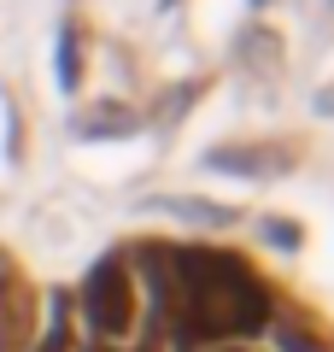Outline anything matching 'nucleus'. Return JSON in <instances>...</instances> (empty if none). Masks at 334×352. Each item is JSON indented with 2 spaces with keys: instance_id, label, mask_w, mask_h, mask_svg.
<instances>
[{
  "instance_id": "nucleus-2",
  "label": "nucleus",
  "mask_w": 334,
  "mask_h": 352,
  "mask_svg": "<svg viewBox=\"0 0 334 352\" xmlns=\"http://www.w3.org/2000/svg\"><path fill=\"white\" fill-rule=\"evenodd\" d=\"M82 311H88V323H94V335L124 340L129 329H135V317H141L135 270H129L124 258H106L94 276H88V288H82Z\"/></svg>"
},
{
  "instance_id": "nucleus-5",
  "label": "nucleus",
  "mask_w": 334,
  "mask_h": 352,
  "mask_svg": "<svg viewBox=\"0 0 334 352\" xmlns=\"http://www.w3.org/2000/svg\"><path fill=\"white\" fill-rule=\"evenodd\" d=\"M188 352H235V346H188Z\"/></svg>"
},
{
  "instance_id": "nucleus-1",
  "label": "nucleus",
  "mask_w": 334,
  "mask_h": 352,
  "mask_svg": "<svg viewBox=\"0 0 334 352\" xmlns=\"http://www.w3.org/2000/svg\"><path fill=\"white\" fill-rule=\"evenodd\" d=\"M176 270V311L170 323L182 329L188 340L211 346V340H229V335H252L264 323V288L252 282L247 264L235 258H211V252H188Z\"/></svg>"
},
{
  "instance_id": "nucleus-4",
  "label": "nucleus",
  "mask_w": 334,
  "mask_h": 352,
  "mask_svg": "<svg viewBox=\"0 0 334 352\" xmlns=\"http://www.w3.org/2000/svg\"><path fill=\"white\" fill-rule=\"evenodd\" d=\"M41 352H65V340H59V335H47V346H41Z\"/></svg>"
},
{
  "instance_id": "nucleus-3",
  "label": "nucleus",
  "mask_w": 334,
  "mask_h": 352,
  "mask_svg": "<svg viewBox=\"0 0 334 352\" xmlns=\"http://www.w3.org/2000/svg\"><path fill=\"white\" fill-rule=\"evenodd\" d=\"M276 352H322V340L299 323H276Z\"/></svg>"
}]
</instances>
